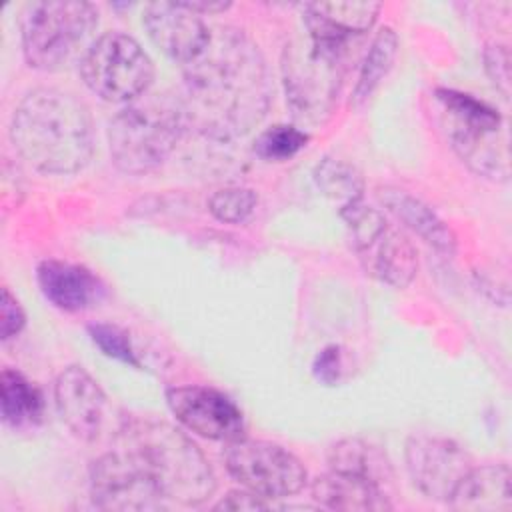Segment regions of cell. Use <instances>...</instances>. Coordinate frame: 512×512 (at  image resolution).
<instances>
[{
  "label": "cell",
  "instance_id": "20",
  "mask_svg": "<svg viewBox=\"0 0 512 512\" xmlns=\"http://www.w3.org/2000/svg\"><path fill=\"white\" fill-rule=\"evenodd\" d=\"M510 482L506 464L472 466L448 502L462 512H508L512 508Z\"/></svg>",
  "mask_w": 512,
  "mask_h": 512
},
{
  "label": "cell",
  "instance_id": "13",
  "mask_svg": "<svg viewBox=\"0 0 512 512\" xmlns=\"http://www.w3.org/2000/svg\"><path fill=\"white\" fill-rule=\"evenodd\" d=\"M304 26L308 40L346 58L350 44L366 34L380 12L376 2H312L304 4Z\"/></svg>",
  "mask_w": 512,
  "mask_h": 512
},
{
  "label": "cell",
  "instance_id": "30",
  "mask_svg": "<svg viewBox=\"0 0 512 512\" xmlns=\"http://www.w3.org/2000/svg\"><path fill=\"white\" fill-rule=\"evenodd\" d=\"M26 324V314L16 300V296L4 286L2 288V302H0V338L6 342L22 332Z\"/></svg>",
  "mask_w": 512,
  "mask_h": 512
},
{
  "label": "cell",
  "instance_id": "14",
  "mask_svg": "<svg viewBox=\"0 0 512 512\" xmlns=\"http://www.w3.org/2000/svg\"><path fill=\"white\" fill-rule=\"evenodd\" d=\"M142 24L150 40L172 60L188 64L208 44L212 30L200 14L184 2H150L144 8Z\"/></svg>",
  "mask_w": 512,
  "mask_h": 512
},
{
  "label": "cell",
  "instance_id": "29",
  "mask_svg": "<svg viewBox=\"0 0 512 512\" xmlns=\"http://www.w3.org/2000/svg\"><path fill=\"white\" fill-rule=\"evenodd\" d=\"M484 68L492 84L504 98L510 96V52L504 44H488L484 48Z\"/></svg>",
  "mask_w": 512,
  "mask_h": 512
},
{
  "label": "cell",
  "instance_id": "28",
  "mask_svg": "<svg viewBox=\"0 0 512 512\" xmlns=\"http://www.w3.org/2000/svg\"><path fill=\"white\" fill-rule=\"evenodd\" d=\"M88 334L92 338V342L110 358L114 360H120L128 366H134V368H140V360H138V354L128 338V334L116 326V324H104V322H98V324H90L88 326Z\"/></svg>",
  "mask_w": 512,
  "mask_h": 512
},
{
  "label": "cell",
  "instance_id": "17",
  "mask_svg": "<svg viewBox=\"0 0 512 512\" xmlns=\"http://www.w3.org/2000/svg\"><path fill=\"white\" fill-rule=\"evenodd\" d=\"M366 272L392 288H406L418 272V254L414 244L396 228H386L356 252Z\"/></svg>",
  "mask_w": 512,
  "mask_h": 512
},
{
  "label": "cell",
  "instance_id": "27",
  "mask_svg": "<svg viewBox=\"0 0 512 512\" xmlns=\"http://www.w3.org/2000/svg\"><path fill=\"white\" fill-rule=\"evenodd\" d=\"M340 216L350 230V240L356 252L362 250L368 242H372L388 224L378 208H372L362 200L342 208Z\"/></svg>",
  "mask_w": 512,
  "mask_h": 512
},
{
  "label": "cell",
  "instance_id": "12",
  "mask_svg": "<svg viewBox=\"0 0 512 512\" xmlns=\"http://www.w3.org/2000/svg\"><path fill=\"white\" fill-rule=\"evenodd\" d=\"M166 402L178 422L208 440L232 442L244 436L242 410L224 392L210 386H174Z\"/></svg>",
  "mask_w": 512,
  "mask_h": 512
},
{
  "label": "cell",
  "instance_id": "22",
  "mask_svg": "<svg viewBox=\"0 0 512 512\" xmlns=\"http://www.w3.org/2000/svg\"><path fill=\"white\" fill-rule=\"evenodd\" d=\"M0 410L6 426L14 430L34 428L44 416V396L24 374L4 368L0 374Z\"/></svg>",
  "mask_w": 512,
  "mask_h": 512
},
{
  "label": "cell",
  "instance_id": "6",
  "mask_svg": "<svg viewBox=\"0 0 512 512\" xmlns=\"http://www.w3.org/2000/svg\"><path fill=\"white\" fill-rule=\"evenodd\" d=\"M98 24V10L82 0L32 2L20 16L24 60L36 70L60 68Z\"/></svg>",
  "mask_w": 512,
  "mask_h": 512
},
{
  "label": "cell",
  "instance_id": "24",
  "mask_svg": "<svg viewBox=\"0 0 512 512\" xmlns=\"http://www.w3.org/2000/svg\"><path fill=\"white\" fill-rule=\"evenodd\" d=\"M316 188L330 198L332 202L338 204V210L362 200L364 192V178L360 170L340 158L326 156L322 158L314 172H312Z\"/></svg>",
  "mask_w": 512,
  "mask_h": 512
},
{
  "label": "cell",
  "instance_id": "9",
  "mask_svg": "<svg viewBox=\"0 0 512 512\" xmlns=\"http://www.w3.org/2000/svg\"><path fill=\"white\" fill-rule=\"evenodd\" d=\"M228 474L242 488L262 498H286L306 484V468L298 456L280 444L266 440L236 438L224 452Z\"/></svg>",
  "mask_w": 512,
  "mask_h": 512
},
{
  "label": "cell",
  "instance_id": "18",
  "mask_svg": "<svg viewBox=\"0 0 512 512\" xmlns=\"http://www.w3.org/2000/svg\"><path fill=\"white\" fill-rule=\"evenodd\" d=\"M382 206L406 228L420 236L432 250L452 258L456 252V234L452 228L418 196L406 190L386 186L378 192Z\"/></svg>",
  "mask_w": 512,
  "mask_h": 512
},
{
  "label": "cell",
  "instance_id": "31",
  "mask_svg": "<svg viewBox=\"0 0 512 512\" xmlns=\"http://www.w3.org/2000/svg\"><path fill=\"white\" fill-rule=\"evenodd\" d=\"M314 376L322 382V384H336L340 380V372H342V352L338 346H326L314 360L312 366Z\"/></svg>",
  "mask_w": 512,
  "mask_h": 512
},
{
  "label": "cell",
  "instance_id": "25",
  "mask_svg": "<svg viewBox=\"0 0 512 512\" xmlns=\"http://www.w3.org/2000/svg\"><path fill=\"white\" fill-rule=\"evenodd\" d=\"M310 136L290 124H274L260 132L254 140V152L258 158L268 162H284L294 158L302 148H306Z\"/></svg>",
  "mask_w": 512,
  "mask_h": 512
},
{
  "label": "cell",
  "instance_id": "33",
  "mask_svg": "<svg viewBox=\"0 0 512 512\" xmlns=\"http://www.w3.org/2000/svg\"><path fill=\"white\" fill-rule=\"evenodd\" d=\"M186 8H190L196 14H216L224 12L230 8V2H208V0H194V2H184Z\"/></svg>",
  "mask_w": 512,
  "mask_h": 512
},
{
  "label": "cell",
  "instance_id": "32",
  "mask_svg": "<svg viewBox=\"0 0 512 512\" xmlns=\"http://www.w3.org/2000/svg\"><path fill=\"white\" fill-rule=\"evenodd\" d=\"M270 504L266 498L250 492V490H232L228 492L214 508L216 510H258V508H268Z\"/></svg>",
  "mask_w": 512,
  "mask_h": 512
},
{
  "label": "cell",
  "instance_id": "26",
  "mask_svg": "<svg viewBox=\"0 0 512 512\" xmlns=\"http://www.w3.org/2000/svg\"><path fill=\"white\" fill-rule=\"evenodd\" d=\"M258 196L252 188L226 186L208 198V212L224 224H242L256 210Z\"/></svg>",
  "mask_w": 512,
  "mask_h": 512
},
{
  "label": "cell",
  "instance_id": "2",
  "mask_svg": "<svg viewBox=\"0 0 512 512\" xmlns=\"http://www.w3.org/2000/svg\"><path fill=\"white\" fill-rule=\"evenodd\" d=\"M10 140L36 172L74 174L94 152V128L88 106L58 88H34L16 106Z\"/></svg>",
  "mask_w": 512,
  "mask_h": 512
},
{
  "label": "cell",
  "instance_id": "15",
  "mask_svg": "<svg viewBox=\"0 0 512 512\" xmlns=\"http://www.w3.org/2000/svg\"><path fill=\"white\" fill-rule=\"evenodd\" d=\"M106 394L82 368L66 366L54 382V402L62 422L80 440H96L104 426Z\"/></svg>",
  "mask_w": 512,
  "mask_h": 512
},
{
  "label": "cell",
  "instance_id": "16",
  "mask_svg": "<svg viewBox=\"0 0 512 512\" xmlns=\"http://www.w3.org/2000/svg\"><path fill=\"white\" fill-rule=\"evenodd\" d=\"M36 280L44 298L64 312H82L98 304L106 294V286L92 270L66 260L50 258L40 262Z\"/></svg>",
  "mask_w": 512,
  "mask_h": 512
},
{
  "label": "cell",
  "instance_id": "8",
  "mask_svg": "<svg viewBox=\"0 0 512 512\" xmlns=\"http://www.w3.org/2000/svg\"><path fill=\"white\" fill-rule=\"evenodd\" d=\"M88 90L106 102H134L150 88L154 64L144 48L124 32L98 36L80 62Z\"/></svg>",
  "mask_w": 512,
  "mask_h": 512
},
{
  "label": "cell",
  "instance_id": "11",
  "mask_svg": "<svg viewBox=\"0 0 512 512\" xmlns=\"http://www.w3.org/2000/svg\"><path fill=\"white\" fill-rule=\"evenodd\" d=\"M404 456L414 486L434 500L448 502L472 468L470 454L454 440L442 436H410Z\"/></svg>",
  "mask_w": 512,
  "mask_h": 512
},
{
  "label": "cell",
  "instance_id": "19",
  "mask_svg": "<svg viewBox=\"0 0 512 512\" xmlns=\"http://www.w3.org/2000/svg\"><path fill=\"white\" fill-rule=\"evenodd\" d=\"M310 494L318 506L330 510L380 512L392 508L384 488L336 470H328L326 474L314 478Z\"/></svg>",
  "mask_w": 512,
  "mask_h": 512
},
{
  "label": "cell",
  "instance_id": "5",
  "mask_svg": "<svg viewBox=\"0 0 512 512\" xmlns=\"http://www.w3.org/2000/svg\"><path fill=\"white\" fill-rule=\"evenodd\" d=\"M436 100L452 150L478 176L508 178V138L504 120L494 106L472 94L438 88Z\"/></svg>",
  "mask_w": 512,
  "mask_h": 512
},
{
  "label": "cell",
  "instance_id": "3",
  "mask_svg": "<svg viewBox=\"0 0 512 512\" xmlns=\"http://www.w3.org/2000/svg\"><path fill=\"white\" fill-rule=\"evenodd\" d=\"M118 444L132 450L160 494L182 506H200L216 490V478L200 448L178 428L154 418H130Z\"/></svg>",
  "mask_w": 512,
  "mask_h": 512
},
{
  "label": "cell",
  "instance_id": "10",
  "mask_svg": "<svg viewBox=\"0 0 512 512\" xmlns=\"http://www.w3.org/2000/svg\"><path fill=\"white\" fill-rule=\"evenodd\" d=\"M90 494L100 510L116 512L160 510L166 502L138 456L122 444L92 462Z\"/></svg>",
  "mask_w": 512,
  "mask_h": 512
},
{
  "label": "cell",
  "instance_id": "4",
  "mask_svg": "<svg viewBox=\"0 0 512 512\" xmlns=\"http://www.w3.org/2000/svg\"><path fill=\"white\" fill-rule=\"evenodd\" d=\"M186 130L178 96L150 94L122 108L108 124V148L114 166L126 174L158 168Z\"/></svg>",
  "mask_w": 512,
  "mask_h": 512
},
{
  "label": "cell",
  "instance_id": "21",
  "mask_svg": "<svg viewBox=\"0 0 512 512\" xmlns=\"http://www.w3.org/2000/svg\"><path fill=\"white\" fill-rule=\"evenodd\" d=\"M330 470L364 478L380 488L394 480V470L386 452L362 438H344L328 450Z\"/></svg>",
  "mask_w": 512,
  "mask_h": 512
},
{
  "label": "cell",
  "instance_id": "23",
  "mask_svg": "<svg viewBox=\"0 0 512 512\" xmlns=\"http://www.w3.org/2000/svg\"><path fill=\"white\" fill-rule=\"evenodd\" d=\"M396 54H398V36L390 26H382L374 34L366 50L358 80L350 96V106L360 108L364 102H368V98L376 92V88L392 70Z\"/></svg>",
  "mask_w": 512,
  "mask_h": 512
},
{
  "label": "cell",
  "instance_id": "1",
  "mask_svg": "<svg viewBox=\"0 0 512 512\" xmlns=\"http://www.w3.org/2000/svg\"><path fill=\"white\" fill-rule=\"evenodd\" d=\"M270 80L258 46L238 28L222 26L184 64L178 96L186 128L212 140H234L256 128L270 106Z\"/></svg>",
  "mask_w": 512,
  "mask_h": 512
},
{
  "label": "cell",
  "instance_id": "7",
  "mask_svg": "<svg viewBox=\"0 0 512 512\" xmlns=\"http://www.w3.org/2000/svg\"><path fill=\"white\" fill-rule=\"evenodd\" d=\"M344 60L310 40L284 48L282 80L294 120L322 124L332 114L342 86Z\"/></svg>",
  "mask_w": 512,
  "mask_h": 512
}]
</instances>
